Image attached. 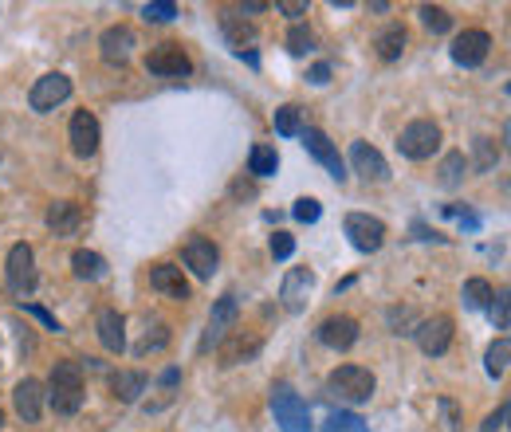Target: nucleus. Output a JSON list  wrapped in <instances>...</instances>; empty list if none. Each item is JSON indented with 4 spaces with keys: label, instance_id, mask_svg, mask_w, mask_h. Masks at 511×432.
<instances>
[{
    "label": "nucleus",
    "instance_id": "1",
    "mask_svg": "<svg viewBox=\"0 0 511 432\" xmlns=\"http://www.w3.org/2000/svg\"><path fill=\"white\" fill-rule=\"evenodd\" d=\"M48 405L59 412V417H71V412L83 409V365L79 362H56L48 378Z\"/></svg>",
    "mask_w": 511,
    "mask_h": 432
},
{
    "label": "nucleus",
    "instance_id": "2",
    "mask_svg": "<svg viewBox=\"0 0 511 432\" xmlns=\"http://www.w3.org/2000/svg\"><path fill=\"white\" fill-rule=\"evenodd\" d=\"M373 389H378V381H373V373L366 370V365H339V370L326 378V393L339 397V401H350V405L370 401Z\"/></svg>",
    "mask_w": 511,
    "mask_h": 432
},
{
    "label": "nucleus",
    "instance_id": "3",
    "mask_svg": "<svg viewBox=\"0 0 511 432\" xmlns=\"http://www.w3.org/2000/svg\"><path fill=\"white\" fill-rule=\"evenodd\" d=\"M271 412H276V425L284 432H311V409L287 381L271 385Z\"/></svg>",
    "mask_w": 511,
    "mask_h": 432
},
{
    "label": "nucleus",
    "instance_id": "4",
    "mask_svg": "<svg viewBox=\"0 0 511 432\" xmlns=\"http://www.w3.org/2000/svg\"><path fill=\"white\" fill-rule=\"evenodd\" d=\"M4 283L12 295H32L35 283H40V275H35V252L32 244H12L8 247V260H4Z\"/></svg>",
    "mask_w": 511,
    "mask_h": 432
},
{
    "label": "nucleus",
    "instance_id": "5",
    "mask_svg": "<svg viewBox=\"0 0 511 432\" xmlns=\"http://www.w3.org/2000/svg\"><path fill=\"white\" fill-rule=\"evenodd\" d=\"M397 150L405 153L409 161H425V158H433V153L441 150V126L428 122V118H417V122H409L405 130L397 134Z\"/></svg>",
    "mask_w": 511,
    "mask_h": 432
},
{
    "label": "nucleus",
    "instance_id": "6",
    "mask_svg": "<svg viewBox=\"0 0 511 432\" xmlns=\"http://www.w3.org/2000/svg\"><path fill=\"white\" fill-rule=\"evenodd\" d=\"M145 71L150 75H166V79H185L189 71H193V63H189V55L181 43H158V48H150V55H145Z\"/></svg>",
    "mask_w": 511,
    "mask_h": 432
},
{
    "label": "nucleus",
    "instance_id": "7",
    "mask_svg": "<svg viewBox=\"0 0 511 432\" xmlns=\"http://www.w3.org/2000/svg\"><path fill=\"white\" fill-rule=\"evenodd\" d=\"M236 315H240V302H236V295L228 291V295H221V299L213 302V315H208V330H205V342H200V350H213V346H221L224 338L232 334Z\"/></svg>",
    "mask_w": 511,
    "mask_h": 432
},
{
    "label": "nucleus",
    "instance_id": "8",
    "mask_svg": "<svg viewBox=\"0 0 511 432\" xmlns=\"http://www.w3.org/2000/svg\"><path fill=\"white\" fill-rule=\"evenodd\" d=\"M71 95V79L59 75V71H51V75L35 79L32 90H28V106L35 110V114H48V110H56L63 98Z\"/></svg>",
    "mask_w": 511,
    "mask_h": 432
},
{
    "label": "nucleus",
    "instance_id": "9",
    "mask_svg": "<svg viewBox=\"0 0 511 432\" xmlns=\"http://www.w3.org/2000/svg\"><path fill=\"white\" fill-rule=\"evenodd\" d=\"M181 260H185V268L197 275V279H213L216 268H221V252H216L213 240H205V236H189L185 247H181Z\"/></svg>",
    "mask_w": 511,
    "mask_h": 432
},
{
    "label": "nucleus",
    "instance_id": "10",
    "mask_svg": "<svg viewBox=\"0 0 511 432\" xmlns=\"http://www.w3.org/2000/svg\"><path fill=\"white\" fill-rule=\"evenodd\" d=\"M342 228H346V236H350V244L358 247V252H378V247L386 244V224H381L378 216H370V213H350Z\"/></svg>",
    "mask_w": 511,
    "mask_h": 432
},
{
    "label": "nucleus",
    "instance_id": "11",
    "mask_svg": "<svg viewBox=\"0 0 511 432\" xmlns=\"http://www.w3.org/2000/svg\"><path fill=\"white\" fill-rule=\"evenodd\" d=\"M303 145H307V153L323 165L326 173H331L334 181H346V165H342V158H339V145L331 142L323 130H315V126H303Z\"/></svg>",
    "mask_w": 511,
    "mask_h": 432
},
{
    "label": "nucleus",
    "instance_id": "12",
    "mask_svg": "<svg viewBox=\"0 0 511 432\" xmlns=\"http://www.w3.org/2000/svg\"><path fill=\"white\" fill-rule=\"evenodd\" d=\"M413 334H417V346H421V354L441 357V354L452 346V318H449V315H433V318H425V323H417Z\"/></svg>",
    "mask_w": 511,
    "mask_h": 432
},
{
    "label": "nucleus",
    "instance_id": "13",
    "mask_svg": "<svg viewBox=\"0 0 511 432\" xmlns=\"http://www.w3.org/2000/svg\"><path fill=\"white\" fill-rule=\"evenodd\" d=\"M67 142H71V150H75L79 158H90V153L98 150V142H103V126H98V118L90 114V110H79V114L71 118Z\"/></svg>",
    "mask_w": 511,
    "mask_h": 432
},
{
    "label": "nucleus",
    "instance_id": "14",
    "mask_svg": "<svg viewBox=\"0 0 511 432\" xmlns=\"http://www.w3.org/2000/svg\"><path fill=\"white\" fill-rule=\"evenodd\" d=\"M488 51H491V35L480 32V27H468V32H460L452 40V59L460 67H480L488 59Z\"/></svg>",
    "mask_w": 511,
    "mask_h": 432
},
{
    "label": "nucleus",
    "instance_id": "15",
    "mask_svg": "<svg viewBox=\"0 0 511 432\" xmlns=\"http://www.w3.org/2000/svg\"><path fill=\"white\" fill-rule=\"evenodd\" d=\"M315 338L323 346H331V350H350V346L358 342V323H354L350 315H331V318L318 323Z\"/></svg>",
    "mask_w": 511,
    "mask_h": 432
},
{
    "label": "nucleus",
    "instance_id": "16",
    "mask_svg": "<svg viewBox=\"0 0 511 432\" xmlns=\"http://www.w3.org/2000/svg\"><path fill=\"white\" fill-rule=\"evenodd\" d=\"M350 165H354V173H358L362 181H378V185H381V181H389V165L370 142H354L350 145Z\"/></svg>",
    "mask_w": 511,
    "mask_h": 432
},
{
    "label": "nucleus",
    "instance_id": "17",
    "mask_svg": "<svg viewBox=\"0 0 511 432\" xmlns=\"http://www.w3.org/2000/svg\"><path fill=\"white\" fill-rule=\"evenodd\" d=\"M98 48H103V59L106 63H126L138 48V35H134V27L126 24H114L103 32V40H98Z\"/></svg>",
    "mask_w": 511,
    "mask_h": 432
},
{
    "label": "nucleus",
    "instance_id": "18",
    "mask_svg": "<svg viewBox=\"0 0 511 432\" xmlns=\"http://www.w3.org/2000/svg\"><path fill=\"white\" fill-rule=\"evenodd\" d=\"M311 291H315V271L311 268H291L284 287H279V299H284L287 310H303V302H307Z\"/></svg>",
    "mask_w": 511,
    "mask_h": 432
},
{
    "label": "nucleus",
    "instance_id": "19",
    "mask_svg": "<svg viewBox=\"0 0 511 432\" xmlns=\"http://www.w3.org/2000/svg\"><path fill=\"white\" fill-rule=\"evenodd\" d=\"M12 405H16V412H20L24 420H28V425H35V420L43 417V385L35 378H24L12 389Z\"/></svg>",
    "mask_w": 511,
    "mask_h": 432
},
{
    "label": "nucleus",
    "instance_id": "20",
    "mask_svg": "<svg viewBox=\"0 0 511 432\" xmlns=\"http://www.w3.org/2000/svg\"><path fill=\"white\" fill-rule=\"evenodd\" d=\"M150 287L161 291V295L173 299V302H185V299H189L185 275H181V268H173V263H158V268L150 271Z\"/></svg>",
    "mask_w": 511,
    "mask_h": 432
},
{
    "label": "nucleus",
    "instance_id": "21",
    "mask_svg": "<svg viewBox=\"0 0 511 432\" xmlns=\"http://www.w3.org/2000/svg\"><path fill=\"white\" fill-rule=\"evenodd\" d=\"M79 224H83V208H79L75 200H56V205H48V228L56 236H75Z\"/></svg>",
    "mask_w": 511,
    "mask_h": 432
},
{
    "label": "nucleus",
    "instance_id": "22",
    "mask_svg": "<svg viewBox=\"0 0 511 432\" xmlns=\"http://www.w3.org/2000/svg\"><path fill=\"white\" fill-rule=\"evenodd\" d=\"M221 32H224V40H228V48L232 51H248L252 43H256V27L244 20L240 12H221Z\"/></svg>",
    "mask_w": 511,
    "mask_h": 432
},
{
    "label": "nucleus",
    "instance_id": "23",
    "mask_svg": "<svg viewBox=\"0 0 511 432\" xmlns=\"http://www.w3.org/2000/svg\"><path fill=\"white\" fill-rule=\"evenodd\" d=\"M98 342H103L111 354H122V346H126V318L111 307L98 310Z\"/></svg>",
    "mask_w": 511,
    "mask_h": 432
},
{
    "label": "nucleus",
    "instance_id": "24",
    "mask_svg": "<svg viewBox=\"0 0 511 432\" xmlns=\"http://www.w3.org/2000/svg\"><path fill=\"white\" fill-rule=\"evenodd\" d=\"M145 373H138V370H118V373H111V393L122 405H134V401L145 393Z\"/></svg>",
    "mask_w": 511,
    "mask_h": 432
},
{
    "label": "nucleus",
    "instance_id": "25",
    "mask_svg": "<svg viewBox=\"0 0 511 432\" xmlns=\"http://www.w3.org/2000/svg\"><path fill=\"white\" fill-rule=\"evenodd\" d=\"M260 350V338H244V334H228L221 342V365H236V362H248Z\"/></svg>",
    "mask_w": 511,
    "mask_h": 432
},
{
    "label": "nucleus",
    "instance_id": "26",
    "mask_svg": "<svg viewBox=\"0 0 511 432\" xmlns=\"http://www.w3.org/2000/svg\"><path fill=\"white\" fill-rule=\"evenodd\" d=\"M373 48H378V55L386 63L401 59V51H405V27L401 24H389L386 32H378V40H373Z\"/></svg>",
    "mask_w": 511,
    "mask_h": 432
},
{
    "label": "nucleus",
    "instance_id": "27",
    "mask_svg": "<svg viewBox=\"0 0 511 432\" xmlns=\"http://www.w3.org/2000/svg\"><path fill=\"white\" fill-rule=\"evenodd\" d=\"M71 268H75L79 279H103V275H106V260L98 252L79 247V252H71Z\"/></svg>",
    "mask_w": 511,
    "mask_h": 432
},
{
    "label": "nucleus",
    "instance_id": "28",
    "mask_svg": "<svg viewBox=\"0 0 511 432\" xmlns=\"http://www.w3.org/2000/svg\"><path fill=\"white\" fill-rule=\"evenodd\" d=\"M276 169H279L276 145H252V153H248V173H252V177H271Z\"/></svg>",
    "mask_w": 511,
    "mask_h": 432
},
{
    "label": "nucleus",
    "instance_id": "29",
    "mask_svg": "<svg viewBox=\"0 0 511 432\" xmlns=\"http://www.w3.org/2000/svg\"><path fill=\"white\" fill-rule=\"evenodd\" d=\"M491 295H496V291H491L488 279H468V283H464V291H460V299H464V307H468V310H483L491 302Z\"/></svg>",
    "mask_w": 511,
    "mask_h": 432
},
{
    "label": "nucleus",
    "instance_id": "30",
    "mask_svg": "<svg viewBox=\"0 0 511 432\" xmlns=\"http://www.w3.org/2000/svg\"><path fill=\"white\" fill-rule=\"evenodd\" d=\"M507 357H511V342L507 338H496V342L488 346V354H483V365H488L491 378H504L507 373Z\"/></svg>",
    "mask_w": 511,
    "mask_h": 432
},
{
    "label": "nucleus",
    "instance_id": "31",
    "mask_svg": "<svg viewBox=\"0 0 511 432\" xmlns=\"http://www.w3.org/2000/svg\"><path fill=\"white\" fill-rule=\"evenodd\" d=\"M271 126H276V134H284V137H299L303 134V114H299V106H279L276 118H271Z\"/></svg>",
    "mask_w": 511,
    "mask_h": 432
},
{
    "label": "nucleus",
    "instance_id": "32",
    "mask_svg": "<svg viewBox=\"0 0 511 432\" xmlns=\"http://www.w3.org/2000/svg\"><path fill=\"white\" fill-rule=\"evenodd\" d=\"M161 346H169V326L166 323H158V318H153L150 326H145V338L138 346H134V354H153V350H161Z\"/></svg>",
    "mask_w": 511,
    "mask_h": 432
},
{
    "label": "nucleus",
    "instance_id": "33",
    "mask_svg": "<svg viewBox=\"0 0 511 432\" xmlns=\"http://www.w3.org/2000/svg\"><path fill=\"white\" fill-rule=\"evenodd\" d=\"M323 432H370V425L358 412H331V417L323 420Z\"/></svg>",
    "mask_w": 511,
    "mask_h": 432
},
{
    "label": "nucleus",
    "instance_id": "34",
    "mask_svg": "<svg viewBox=\"0 0 511 432\" xmlns=\"http://www.w3.org/2000/svg\"><path fill=\"white\" fill-rule=\"evenodd\" d=\"M472 153H476V161H472V169H476V173H488L491 165H496V158H499V150H496L491 137H472Z\"/></svg>",
    "mask_w": 511,
    "mask_h": 432
},
{
    "label": "nucleus",
    "instance_id": "35",
    "mask_svg": "<svg viewBox=\"0 0 511 432\" xmlns=\"http://www.w3.org/2000/svg\"><path fill=\"white\" fill-rule=\"evenodd\" d=\"M464 169H468V161H464V153H460V150H452V153H449V158H444V161H441V185H444V189L460 185Z\"/></svg>",
    "mask_w": 511,
    "mask_h": 432
},
{
    "label": "nucleus",
    "instance_id": "36",
    "mask_svg": "<svg viewBox=\"0 0 511 432\" xmlns=\"http://www.w3.org/2000/svg\"><path fill=\"white\" fill-rule=\"evenodd\" d=\"M421 24L428 32H449L452 16H449V8H441V4H421Z\"/></svg>",
    "mask_w": 511,
    "mask_h": 432
},
{
    "label": "nucleus",
    "instance_id": "37",
    "mask_svg": "<svg viewBox=\"0 0 511 432\" xmlns=\"http://www.w3.org/2000/svg\"><path fill=\"white\" fill-rule=\"evenodd\" d=\"M287 51L291 55H307V51H315V32L307 24H295L287 32Z\"/></svg>",
    "mask_w": 511,
    "mask_h": 432
},
{
    "label": "nucleus",
    "instance_id": "38",
    "mask_svg": "<svg viewBox=\"0 0 511 432\" xmlns=\"http://www.w3.org/2000/svg\"><path fill=\"white\" fill-rule=\"evenodd\" d=\"M173 16H177V4H169V0H153V4L142 8V20L145 24H169Z\"/></svg>",
    "mask_w": 511,
    "mask_h": 432
},
{
    "label": "nucleus",
    "instance_id": "39",
    "mask_svg": "<svg viewBox=\"0 0 511 432\" xmlns=\"http://www.w3.org/2000/svg\"><path fill=\"white\" fill-rule=\"evenodd\" d=\"M488 310H491V323H496L499 330H507V323H511V302H507V291H499V295H491Z\"/></svg>",
    "mask_w": 511,
    "mask_h": 432
},
{
    "label": "nucleus",
    "instance_id": "40",
    "mask_svg": "<svg viewBox=\"0 0 511 432\" xmlns=\"http://www.w3.org/2000/svg\"><path fill=\"white\" fill-rule=\"evenodd\" d=\"M291 213H295V220H303V224H315V220H318V213H323V208H318V200H315V197H299V200H295V208H291Z\"/></svg>",
    "mask_w": 511,
    "mask_h": 432
},
{
    "label": "nucleus",
    "instance_id": "41",
    "mask_svg": "<svg viewBox=\"0 0 511 432\" xmlns=\"http://www.w3.org/2000/svg\"><path fill=\"white\" fill-rule=\"evenodd\" d=\"M436 409H441L444 432H460V412H456V401L452 397H441V401H436Z\"/></svg>",
    "mask_w": 511,
    "mask_h": 432
},
{
    "label": "nucleus",
    "instance_id": "42",
    "mask_svg": "<svg viewBox=\"0 0 511 432\" xmlns=\"http://www.w3.org/2000/svg\"><path fill=\"white\" fill-rule=\"evenodd\" d=\"M291 252H295V236H291V232L271 236V255H276V260H291Z\"/></svg>",
    "mask_w": 511,
    "mask_h": 432
},
{
    "label": "nucleus",
    "instance_id": "43",
    "mask_svg": "<svg viewBox=\"0 0 511 432\" xmlns=\"http://www.w3.org/2000/svg\"><path fill=\"white\" fill-rule=\"evenodd\" d=\"M20 307H24V310H28V315H35V318H40V323H43V326H48V330H63V326H59V318H56V315H51V310L35 307V302H20Z\"/></svg>",
    "mask_w": 511,
    "mask_h": 432
},
{
    "label": "nucleus",
    "instance_id": "44",
    "mask_svg": "<svg viewBox=\"0 0 511 432\" xmlns=\"http://www.w3.org/2000/svg\"><path fill=\"white\" fill-rule=\"evenodd\" d=\"M276 8L284 16H291V20H299V16H307V8H311V4H307V0H279Z\"/></svg>",
    "mask_w": 511,
    "mask_h": 432
},
{
    "label": "nucleus",
    "instance_id": "45",
    "mask_svg": "<svg viewBox=\"0 0 511 432\" xmlns=\"http://www.w3.org/2000/svg\"><path fill=\"white\" fill-rule=\"evenodd\" d=\"M504 420H507V401H504V405H499L496 412H491L488 420H483L480 432H499V428H504Z\"/></svg>",
    "mask_w": 511,
    "mask_h": 432
},
{
    "label": "nucleus",
    "instance_id": "46",
    "mask_svg": "<svg viewBox=\"0 0 511 432\" xmlns=\"http://www.w3.org/2000/svg\"><path fill=\"white\" fill-rule=\"evenodd\" d=\"M307 79H311V82H318V87H323V82L331 79V63H315V67H311V75H307Z\"/></svg>",
    "mask_w": 511,
    "mask_h": 432
},
{
    "label": "nucleus",
    "instance_id": "47",
    "mask_svg": "<svg viewBox=\"0 0 511 432\" xmlns=\"http://www.w3.org/2000/svg\"><path fill=\"white\" fill-rule=\"evenodd\" d=\"M263 8H268L263 0H248V4H240V16H244V12H263Z\"/></svg>",
    "mask_w": 511,
    "mask_h": 432
},
{
    "label": "nucleus",
    "instance_id": "48",
    "mask_svg": "<svg viewBox=\"0 0 511 432\" xmlns=\"http://www.w3.org/2000/svg\"><path fill=\"white\" fill-rule=\"evenodd\" d=\"M0 425H4V409H0Z\"/></svg>",
    "mask_w": 511,
    "mask_h": 432
}]
</instances>
